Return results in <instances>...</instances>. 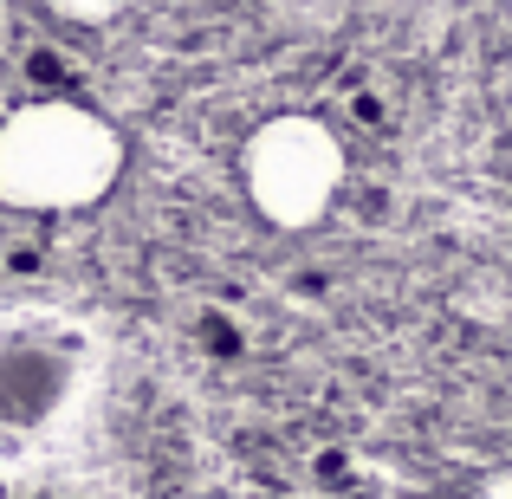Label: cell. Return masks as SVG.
<instances>
[{
    "label": "cell",
    "instance_id": "6da1fadb",
    "mask_svg": "<svg viewBox=\"0 0 512 499\" xmlns=\"http://www.w3.org/2000/svg\"><path fill=\"white\" fill-rule=\"evenodd\" d=\"M124 169V137L98 111L65 98L20 104L0 117V201L26 214H72L111 195Z\"/></svg>",
    "mask_w": 512,
    "mask_h": 499
},
{
    "label": "cell",
    "instance_id": "7a4b0ae2",
    "mask_svg": "<svg viewBox=\"0 0 512 499\" xmlns=\"http://www.w3.org/2000/svg\"><path fill=\"white\" fill-rule=\"evenodd\" d=\"M240 175L273 227H318L344 188V143L318 117H273L247 137Z\"/></svg>",
    "mask_w": 512,
    "mask_h": 499
},
{
    "label": "cell",
    "instance_id": "3957f363",
    "mask_svg": "<svg viewBox=\"0 0 512 499\" xmlns=\"http://www.w3.org/2000/svg\"><path fill=\"white\" fill-rule=\"evenodd\" d=\"M65 13H72V20H111L117 7H124V0H59Z\"/></svg>",
    "mask_w": 512,
    "mask_h": 499
},
{
    "label": "cell",
    "instance_id": "277c9868",
    "mask_svg": "<svg viewBox=\"0 0 512 499\" xmlns=\"http://www.w3.org/2000/svg\"><path fill=\"white\" fill-rule=\"evenodd\" d=\"M480 499H512V474H493L487 487H480Z\"/></svg>",
    "mask_w": 512,
    "mask_h": 499
}]
</instances>
